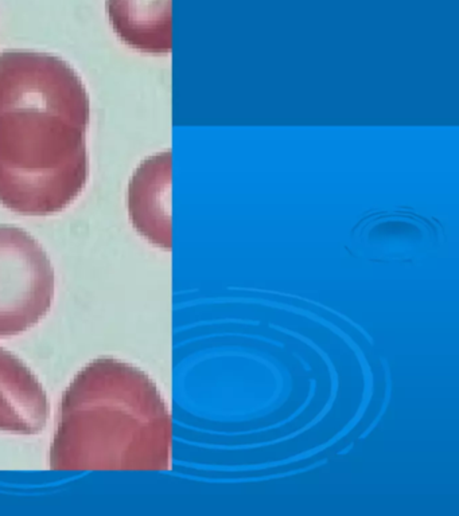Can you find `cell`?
<instances>
[{
	"label": "cell",
	"mask_w": 459,
	"mask_h": 516,
	"mask_svg": "<svg viewBox=\"0 0 459 516\" xmlns=\"http://www.w3.org/2000/svg\"><path fill=\"white\" fill-rule=\"evenodd\" d=\"M89 97L67 62L46 53L0 54V203L23 215L60 213L89 172Z\"/></svg>",
	"instance_id": "obj_1"
},
{
	"label": "cell",
	"mask_w": 459,
	"mask_h": 516,
	"mask_svg": "<svg viewBox=\"0 0 459 516\" xmlns=\"http://www.w3.org/2000/svg\"><path fill=\"white\" fill-rule=\"evenodd\" d=\"M173 418L163 395L136 366L100 358L62 395L50 445L53 471L166 472Z\"/></svg>",
	"instance_id": "obj_2"
},
{
	"label": "cell",
	"mask_w": 459,
	"mask_h": 516,
	"mask_svg": "<svg viewBox=\"0 0 459 516\" xmlns=\"http://www.w3.org/2000/svg\"><path fill=\"white\" fill-rule=\"evenodd\" d=\"M54 296L56 273L41 243L23 229L0 225V338L34 328Z\"/></svg>",
	"instance_id": "obj_3"
},
{
	"label": "cell",
	"mask_w": 459,
	"mask_h": 516,
	"mask_svg": "<svg viewBox=\"0 0 459 516\" xmlns=\"http://www.w3.org/2000/svg\"><path fill=\"white\" fill-rule=\"evenodd\" d=\"M128 211L140 235L162 250H171V151L148 157L135 171Z\"/></svg>",
	"instance_id": "obj_4"
},
{
	"label": "cell",
	"mask_w": 459,
	"mask_h": 516,
	"mask_svg": "<svg viewBox=\"0 0 459 516\" xmlns=\"http://www.w3.org/2000/svg\"><path fill=\"white\" fill-rule=\"evenodd\" d=\"M50 415L43 386L25 362L0 347V431L35 435Z\"/></svg>",
	"instance_id": "obj_5"
},
{
	"label": "cell",
	"mask_w": 459,
	"mask_h": 516,
	"mask_svg": "<svg viewBox=\"0 0 459 516\" xmlns=\"http://www.w3.org/2000/svg\"><path fill=\"white\" fill-rule=\"evenodd\" d=\"M107 14L129 47L147 54L171 53V0H107Z\"/></svg>",
	"instance_id": "obj_6"
}]
</instances>
